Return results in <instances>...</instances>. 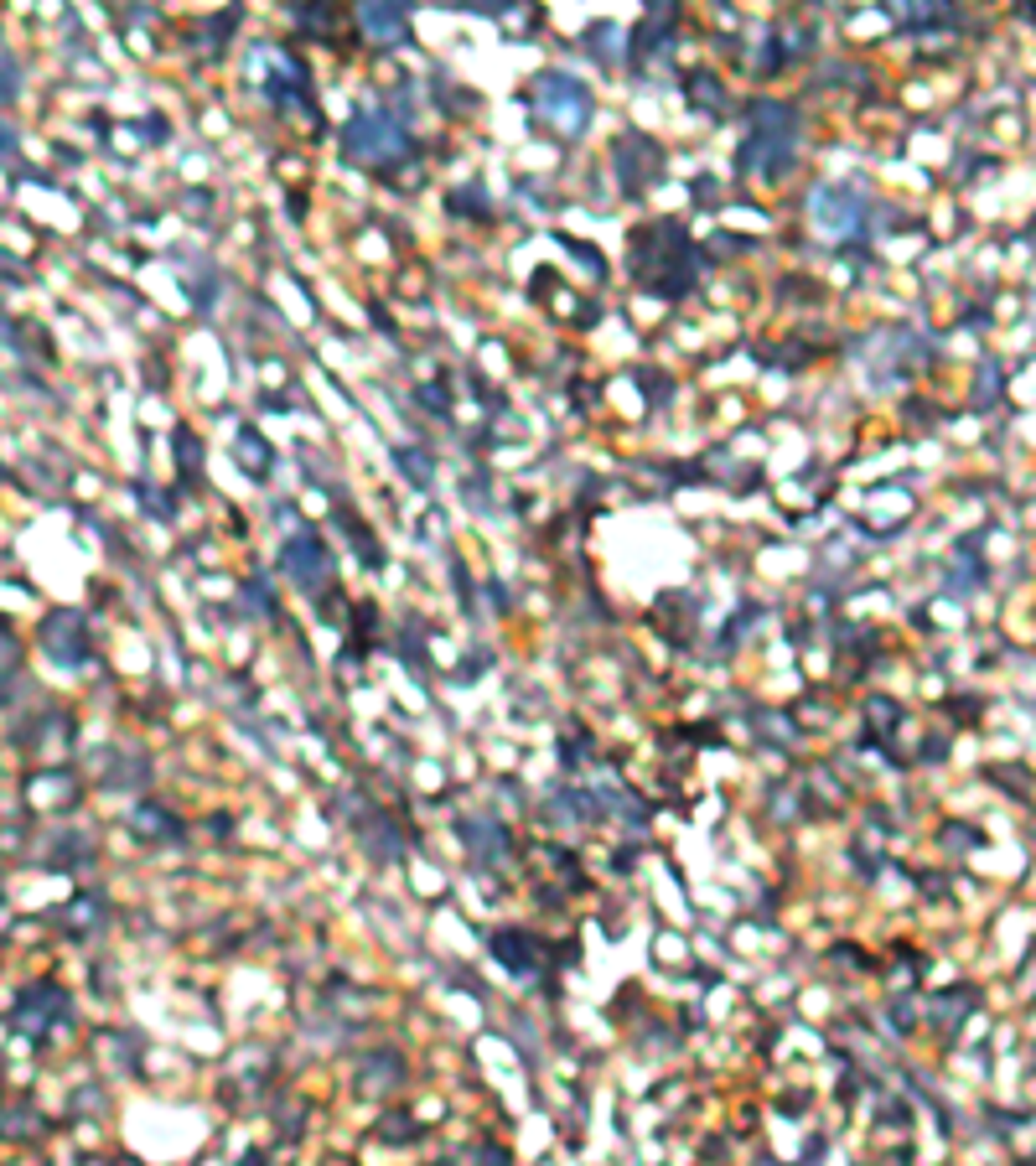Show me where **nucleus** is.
<instances>
[{"mask_svg": "<svg viewBox=\"0 0 1036 1166\" xmlns=\"http://www.w3.org/2000/svg\"><path fill=\"white\" fill-rule=\"evenodd\" d=\"M539 109L560 124L565 135H575V130L586 124V115H591V99H586V89H581L575 78H544V83H539Z\"/></svg>", "mask_w": 1036, "mask_h": 1166, "instance_id": "f257e3e1", "label": "nucleus"}, {"mask_svg": "<svg viewBox=\"0 0 1036 1166\" xmlns=\"http://www.w3.org/2000/svg\"><path fill=\"white\" fill-rule=\"evenodd\" d=\"M855 218H861V213H855V198H850L845 187H824L814 198V224L824 228V234H850Z\"/></svg>", "mask_w": 1036, "mask_h": 1166, "instance_id": "f03ea898", "label": "nucleus"}, {"mask_svg": "<svg viewBox=\"0 0 1036 1166\" xmlns=\"http://www.w3.org/2000/svg\"><path fill=\"white\" fill-rule=\"evenodd\" d=\"M347 146L358 150V156H389V150H399V130L384 124V120H373V115H363V120L347 130Z\"/></svg>", "mask_w": 1036, "mask_h": 1166, "instance_id": "7ed1b4c3", "label": "nucleus"}]
</instances>
